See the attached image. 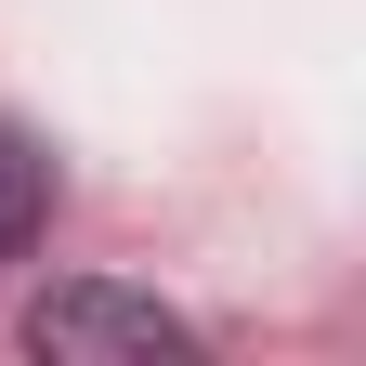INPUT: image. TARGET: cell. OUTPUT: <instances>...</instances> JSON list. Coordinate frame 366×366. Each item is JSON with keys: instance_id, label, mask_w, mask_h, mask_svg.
Segmentation results:
<instances>
[{"instance_id": "2", "label": "cell", "mask_w": 366, "mask_h": 366, "mask_svg": "<svg viewBox=\"0 0 366 366\" xmlns=\"http://www.w3.org/2000/svg\"><path fill=\"white\" fill-rule=\"evenodd\" d=\"M39 222H53V157L0 118V262H26V249H39Z\"/></svg>"}, {"instance_id": "1", "label": "cell", "mask_w": 366, "mask_h": 366, "mask_svg": "<svg viewBox=\"0 0 366 366\" xmlns=\"http://www.w3.org/2000/svg\"><path fill=\"white\" fill-rule=\"evenodd\" d=\"M26 353H53V366H183V353H197V327H183L157 288L66 274V288L26 301Z\"/></svg>"}]
</instances>
